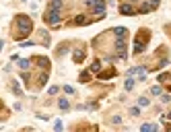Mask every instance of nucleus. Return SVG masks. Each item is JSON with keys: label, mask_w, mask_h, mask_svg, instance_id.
I'll list each match as a JSON object with an SVG mask.
<instances>
[{"label": "nucleus", "mask_w": 171, "mask_h": 132, "mask_svg": "<svg viewBox=\"0 0 171 132\" xmlns=\"http://www.w3.org/2000/svg\"><path fill=\"white\" fill-rule=\"evenodd\" d=\"M17 27H19V31H21V33L29 35V33H31V29H33V23H31V19H29V17L19 15V17H17Z\"/></svg>", "instance_id": "f257e3e1"}, {"label": "nucleus", "mask_w": 171, "mask_h": 132, "mask_svg": "<svg viewBox=\"0 0 171 132\" xmlns=\"http://www.w3.org/2000/svg\"><path fill=\"white\" fill-rule=\"evenodd\" d=\"M85 4L91 8V12H97L99 17L105 15V0H87Z\"/></svg>", "instance_id": "f03ea898"}, {"label": "nucleus", "mask_w": 171, "mask_h": 132, "mask_svg": "<svg viewBox=\"0 0 171 132\" xmlns=\"http://www.w3.org/2000/svg\"><path fill=\"white\" fill-rule=\"evenodd\" d=\"M43 19H45L47 25H58V23H60V10H58V8H47Z\"/></svg>", "instance_id": "7ed1b4c3"}, {"label": "nucleus", "mask_w": 171, "mask_h": 132, "mask_svg": "<svg viewBox=\"0 0 171 132\" xmlns=\"http://www.w3.org/2000/svg\"><path fill=\"white\" fill-rule=\"evenodd\" d=\"M116 47H118V56H120V58H126V56H128V54H126V39H120V37H118V39H116Z\"/></svg>", "instance_id": "20e7f679"}, {"label": "nucleus", "mask_w": 171, "mask_h": 132, "mask_svg": "<svg viewBox=\"0 0 171 132\" xmlns=\"http://www.w3.org/2000/svg\"><path fill=\"white\" fill-rule=\"evenodd\" d=\"M120 12H122V15H134L136 8H134L130 2H126V4H120Z\"/></svg>", "instance_id": "39448f33"}, {"label": "nucleus", "mask_w": 171, "mask_h": 132, "mask_svg": "<svg viewBox=\"0 0 171 132\" xmlns=\"http://www.w3.org/2000/svg\"><path fill=\"white\" fill-rule=\"evenodd\" d=\"M144 47H146V42H140V37L136 39V44H134V52L136 54H142L144 52Z\"/></svg>", "instance_id": "423d86ee"}, {"label": "nucleus", "mask_w": 171, "mask_h": 132, "mask_svg": "<svg viewBox=\"0 0 171 132\" xmlns=\"http://www.w3.org/2000/svg\"><path fill=\"white\" fill-rule=\"evenodd\" d=\"M114 33H116V37H120V39H126V33H128V31H126L124 27H116V29H114Z\"/></svg>", "instance_id": "0eeeda50"}, {"label": "nucleus", "mask_w": 171, "mask_h": 132, "mask_svg": "<svg viewBox=\"0 0 171 132\" xmlns=\"http://www.w3.org/2000/svg\"><path fill=\"white\" fill-rule=\"evenodd\" d=\"M19 66H21V70H29V68H31V60H29V58L19 60Z\"/></svg>", "instance_id": "6e6552de"}, {"label": "nucleus", "mask_w": 171, "mask_h": 132, "mask_svg": "<svg viewBox=\"0 0 171 132\" xmlns=\"http://www.w3.org/2000/svg\"><path fill=\"white\" fill-rule=\"evenodd\" d=\"M140 130H142V132H148V130H157V126H155V124H142V126H140Z\"/></svg>", "instance_id": "1a4fd4ad"}, {"label": "nucleus", "mask_w": 171, "mask_h": 132, "mask_svg": "<svg viewBox=\"0 0 171 132\" xmlns=\"http://www.w3.org/2000/svg\"><path fill=\"white\" fill-rule=\"evenodd\" d=\"M140 10H142V12H151V10H153V6H151V2H142V6H140Z\"/></svg>", "instance_id": "9d476101"}, {"label": "nucleus", "mask_w": 171, "mask_h": 132, "mask_svg": "<svg viewBox=\"0 0 171 132\" xmlns=\"http://www.w3.org/2000/svg\"><path fill=\"white\" fill-rule=\"evenodd\" d=\"M68 107H70V103H68V99H60V109H62V112H66Z\"/></svg>", "instance_id": "9b49d317"}, {"label": "nucleus", "mask_w": 171, "mask_h": 132, "mask_svg": "<svg viewBox=\"0 0 171 132\" xmlns=\"http://www.w3.org/2000/svg\"><path fill=\"white\" fill-rule=\"evenodd\" d=\"M74 23H76V25H85V23H89V21L85 19V15H79V17L74 19Z\"/></svg>", "instance_id": "f8f14e48"}, {"label": "nucleus", "mask_w": 171, "mask_h": 132, "mask_svg": "<svg viewBox=\"0 0 171 132\" xmlns=\"http://www.w3.org/2000/svg\"><path fill=\"white\" fill-rule=\"evenodd\" d=\"M151 93H153V95H161V85H153V87H151Z\"/></svg>", "instance_id": "ddd939ff"}, {"label": "nucleus", "mask_w": 171, "mask_h": 132, "mask_svg": "<svg viewBox=\"0 0 171 132\" xmlns=\"http://www.w3.org/2000/svg\"><path fill=\"white\" fill-rule=\"evenodd\" d=\"M124 87H126V91H132V89H134V79H128Z\"/></svg>", "instance_id": "4468645a"}, {"label": "nucleus", "mask_w": 171, "mask_h": 132, "mask_svg": "<svg viewBox=\"0 0 171 132\" xmlns=\"http://www.w3.org/2000/svg\"><path fill=\"white\" fill-rule=\"evenodd\" d=\"M83 58H85V52H76V54H74V60H76V62H83Z\"/></svg>", "instance_id": "2eb2a0df"}, {"label": "nucleus", "mask_w": 171, "mask_h": 132, "mask_svg": "<svg viewBox=\"0 0 171 132\" xmlns=\"http://www.w3.org/2000/svg\"><path fill=\"white\" fill-rule=\"evenodd\" d=\"M138 105H140V107H146V105H148V99H146V97H140V99H138Z\"/></svg>", "instance_id": "dca6fc26"}, {"label": "nucleus", "mask_w": 171, "mask_h": 132, "mask_svg": "<svg viewBox=\"0 0 171 132\" xmlns=\"http://www.w3.org/2000/svg\"><path fill=\"white\" fill-rule=\"evenodd\" d=\"M161 101H163V103H169V101H171V95H169V93H163V95H161Z\"/></svg>", "instance_id": "f3484780"}, {"label": "nucleus", "mask_w": 171, "mask_h": 132, "mask_svg": "<svg viewBox=\"0 0 171 132\" xmlns=\"http://www.w3.org/2000/svg\"><path fill=\"white\" fill-rule=\"evenodd\" d=\"M21 79H23V81H25V83H29V79H31V74H29V72H25V70H23V74H21Z\"/></svg>", "instance_id": "a211bd4d"}, {"label": "nucleus", "mask_w": 171, "mask_h": 132, "mask_svg": "<svg viewBox=\"0 0 171 132\" xmlns=\"http://www.w3.org/2000/svg\"><path fill=\"white\" fill-rule=\"evenodd\" d=\"M167 79H169V74H167V72H163V74H159V79H157V81H159V83H163V81H167Z\"/></svg>", "instance_id": "6ab92c4d"}, {"label": "nucleus", "mask_w": 171, "mask_h": 132, "mask_svg": "<svg viewBox=\"0 0 171 132\" xmlns=\"http://www.w3.org/2000/svg\"><path fill=\"white\" fill-rule=\"evenodd\" d=\"M45 83H47V74H41V77H39V85H45Z\"/></svg>", "instance_id": "aec40b11"}, {"label": "nucleus", "mask_w": 171, "mask_h": 132, "mask_svg": "<svg viewBox=\"0 0 171 132\" xmlns=\"http://www.w3.org/2000/svg\"><path fill=\"white\" fill-rule=\"evenodd\" d=\"M130 114H132V116H138V114H140V105H138V107H132Z\"/></svg>", "instance_id": "412c9836"}, {"label": "nucleus", "mask_w": 171, "mask_h": 132, "mask_svg": "<svg viewBox=\"0 0 171 132\" xmlns=\"http://www.w3.org/2000/svg\"><path fill=\"white\" fill-rule=\"evenodd\" d=\"M64 91H66V93H68V95H72V93H74V89L70 87V85H66V87H64Z\"/></svg>", "instance_id": "4be33fe9"}, {"label": "nucleus", "mask_w": 171, "mask_h": 132, "mask_svg": "<svg viewBox=\"0 0 171 132\" xmlns=\"http://www.w3.org/2000/svg\"><path fill=\"white\" fill-rule=\"evenodd\" d=\"M91 70H95V72H97V70H99V62H97V60H95V62H93V66H91Z\"/></svg>", "instance_id": "5701e85b"}, {"label": "nucleus", "mask_w": 171, "mask_h": 132, "mask_svg": "<svg viewBox=\"0 0 171 132\" xmlns=\"http://www.w3.org/2000/svg\"><path fill=\"white\" fill-rule=\"evenodd\" d=\"M54 128L56 130H62V122H54Z\"/></svg>", "instance_id": "b1692460"}, {"label": "nucleus", "mask_w": 171, "mask_h": 132, "mask_svg": "<svg viewBox=\"0 0 171 132\" xmlns=\"http://www.w3.org/2000/svg\"><path fill=\"white\" fill-rule=\"evenodd\" d=\"M167 118H169V120H171V112H169V114H167Z\"/></svg>", "instance_id": "393cba45"}, {"label": "nucleus", "mask_w": 171, "mask_h": 132, "mask_svg": "<svg viewBox=\"0 0 171 132\" xmlns=\"http://www.w3.org/2000/svg\"><path fill=\"white\" fill-rule=\"evenodd\" d=\"M0 50H2V42H0Z\"/></svg>", "instance_id": "a878e982"}]
</instances>
